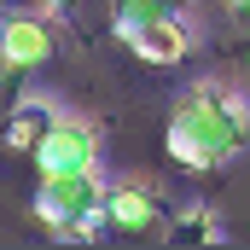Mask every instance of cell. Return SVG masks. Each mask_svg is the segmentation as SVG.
I'll return each mask as SVG.
<instances>
[{
    "mask_svg": "<svg viewBox=\"0 0 250 250\" xmlns=\"http://www.w3.org/2000/svg\"><path fill=\"white\" fill-rule=\"evenodd\" d=\"M250 146V105L221 87V82H198L175 99L169 111V157L187 169H227Z\"/></svg>",
    "mask_w": 250,
    "mask_h": 250,
    "instance_id": "6da1fadb",
    "label": "cell"
},
{
    "mask_svg": "<svg viewBox=\"0 0 250 250\" xmlns=\"http://www.w3.org/2000/svg\"><path fill=\"white\" fill-rule=\"evenodd\" d=\"M105 198L111 187L93 175H41L35 187V221L53 227L59 239H99V227L111 221L105 215Z\"/></svg>",
    "mask_w": 250,
    "mask_h": 250,
    "instance_id": "7a4b0ae2",
    "label": "cell"
},
{
    "mask_svg": "<svg viewBox=\"0 0 250 250\" xmlns=\"http://www.w3.org/2000/svg\"><path fill=\"white\" fill-rule=\"evenodd\" d=\"M29 157H35V175H93L99 169V134L82 117H59V128Z\"/></svg>",
    "mask_w": 250,
    "mask_h": 250,
    "instance_id": "3957f363",
    "label": "cell"
},
{
    "mask_svg": "<svg viewBox=\"0 0 250 250\" xmlns=\"http://www.w3.org/2000/svg\"><path fill=\"white\" fill-rule=\"evenodd\" d=\"M105 215H111V227H117V233H128V239H163V233H169L163 204H157L146 187H111Z\"/></svg>",
    "mask_w": 250,
    "mask_h": 250,
    "instance_id": "277c9868",
    "label": "cell"
},
{
    "mask_svg": "<svg viewBox=\"0 0 250 250\" xmlns=\"http://www.w3.org/2000/svg\"><path fill=\"white\" fill-rule=\"evenodd\" d=\"M0 59H6V70H41V64L53 59V29L41 18H6Z\"/></svg>",
    "mask_w": 250,
    "mask_h": 250,
    "instance_id": "5b68a950",
    "label": "cell"
},
{
    "mask_svg": "<svg viewBox=\"0 0 250 250\" xmlns=\"http://www.w3.org/2000/svg\"><path fill=\"white\" fill-rule=\"evenodd\" d=\"M128 47L146 64H181L192 53V29H187V18H163V23H146L140 35H128Z\"/></svg>",
    "mask_w": 250,
    "mask_h": 250,
    "instance_id": "8992f818",
    "label": "cell"
},
{
    "mask_svg": "<svg viewBox=\"0 0 250 250\" xmlns=\"http://www.w3.org/2000/svg\"><path fill=\"white\" fill-rule=\"evenodd\" d=\"M53 128H59V111H53L47 99H18L12 117H6V146H12V151H35Z\"/></svg>",
    "mask_w": 250,
    "mask_h": 250,
    "instance_id": "52a82bcc",
    "label": "cell"
},
{
    "mask_svg": "<svg viewBox=\"0 0 250 250\" xmlns=\"http://www.w3.org/2000/svg\"><path fill=\"white\" fill-rule=\"evenodd\" d=\"M187 12V0H111V23H117V35H140L146 23H163V18H181Z\"/></svg>",
    "mask_w": 250,
    "mask_h": 250,
    "instance_id": "ba28073f",
    "label": "cell"
},
{
    "mask_svg": "<svg viewBox=\"0 0 250 250\" xmlns=\"http://www.w3.org/2000/svg\"><path fill=\"white\" fill-rule=\"evenodd\" d=\"M163 239H175V245H215V239H221V221H215L209 209H187V215L169 221Z\"/></svg>",
    "mask_w": 250,
    "mask_h": 250,
    "instance_id": "9c48e42d",
    "label": "cell"
},
{
    "mask_svg": "<svg viewBox=\"0 0 250 250\" xmlns=\"http://www.w3.org/2000/svg\"><path fill=\"white\" fill-rule=\"evenodd\" d=\"M41 6H47V12H70L76 0H41Z\"/></svg>",
    "mask_w": 250,
    "mask_h": 250,
    "instance_id": "30bf717a",
    "label": "cell"
},
{
    "mask_svg": "<svg viewBox=\"0 0 250 250\" xmlns=\"http://www.w3.org/2000/svg\"><path fill=\"white\" fill-rule=\"evenodd\" d=\"M227 12H239V18H245V12H250V0H227Z\"/></svg>",
    "mask_w": 250,
    "mask_h": 250,
    "instance_id": "8fae6325",
    "label": "cell"
},
{
    "mask_svg": "<svg viewBox=\"0 0 250 250\" xmlns=\"http://www.w3.org/2000/svg\"><path fill=\"white\" fill-rule=\"evenodd\" d=\"M245 82H250V47H245Z\"/></svg>",
    "mask_w": 250,
    "mask_h": 250,
    "instance_id": "7c38bea8",
    "label": "cell"
}]
</instances>
